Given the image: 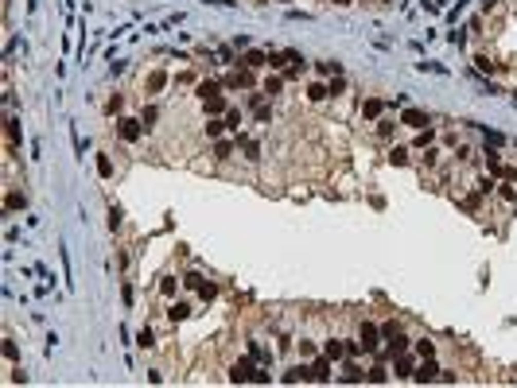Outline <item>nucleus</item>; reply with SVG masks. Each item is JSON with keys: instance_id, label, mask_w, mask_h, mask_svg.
<instances>
[{"instance_id": "nucleus-1", "label": "nucleus", "mask_w": 517, "mask_h": 388, "mask_svg": "<svg viewBox=\"0 0 517 388\" xmlns=\"http://www.w3.org/2000/svg\"><path fill=\"white\" fill-rule=\"evenodd\" d=\"M253 373H257V361H253V357H237V361L229 365V380H234V384L253 380Z\"/></svg>"}, {"instance_id": "nucleus-2", "label": "nucleus", "mask_w": 517, "mask_h": 388, "mask_svg": "<svg viewBox=\"0 0 517 388\" xmlns=\"http://www.w3.org/2000/svg\"><path fill=\"white\" fill-rule=\"evenodd\" d=\"M377 338H381V326H373V322H362V330H358L362 353H377Z\"/></svg>"}, {"instance_id": "nucleus-3", "label": "nucleus", "mask_w": 517, "mask_h": 388, "mask_svg": "<svg viewBox=\"0 0 517 388\" xmlns=\"http://www.w3.org/2000/svg\"><path fill=\"white\" fill-rule=\"evenodd\" d=\"M117 132H121L124 144H136V140L144 136V121H132V117H124V121L117 124Z\"/></svg>"}, {"instance_id": "nucleus-4", "label": "nucleus", "mask_w": 517, "mask_h": 388, "mask_svg": "<svg viewBox=\"0 0 517 388\" xmlns=\"http://www.w3.org/2000/svg\"><path fill=\"white\" fill-rule=\"evenodd\" d=\"M401 124H408V128H428V113L424 109H401Z\"/></svg>"}, {"instance_id": "nucleus-5", "label": "nucleus", "mask_w": 517, "mask_h": 388, "mask_svg": "<svg viewBox=\"0 0 517 388\" xmlns=\"http://www.w3.org/2000/svg\"><path fill=\"white\" fill-rule=\"evenodd\" d=\"M436 377H439V365L432 361V357H424V365H420L416 373H412V380H416V384H432Z\"/></svg>"}, {"instance_id": "nucleus-6", "label": "nucleus", "mask_w": 517, "mask_h": 388, "mask_svg": "<svg viewBox=\"0 0 517 388\" xmlns=\"http://www.w3.org/2000/svg\"><path fill=\"white\" fill-rule=\"evenodd\" d=\"M226 86H234V89H249L253 86V74H249V66H241V70H234L226 78Z\"/></svg>"}, {"instance_id": "nucleus-7", "label": "nucleus", "mask_w": 517, "mask_h": 388, "mask_svg": "<svg viewBox=\"0 0 517 388\" xmlns=\"http://www.w3.org/2000/svg\"><path fill=\"white\" fill-rule=\"evenodd\" d=\"M323 353L331 361H342V357H346V338H331V342L323 345Z\"/></svg>"}, {"instance_id": "nucleus-8", "label": "nucleus", "mask_w": 517, "mask_h": 388, "mask_svg": "<svg viewBox=\"0 0 517 388\" xmlns=\"http://www.w3.org/2000/svg\"><path fill=\"white\" fill-rule=\"evenodd\" d=\"M311 380H331V357H315V365H311Z\"/></svg>"}, {"instance_id": "nucleus-9", "label": "nucleus", "mask_w": 517, "mask_h": 388, "mask_svg": "<svg viewBox=\"0 0 517 388\" xmlns=\"http://www.w3.org/2000/svg\"><path fill=\"white\" fill-rule=\"evenodd\" d=\"M362 113H366L369 121H377V117L385 113V101H381V97H366V101H362Z\"/></svg>"}, {"instance_id": "nucleus-10", "label": "nucleus", "mask_w": 517, "mask_h": 388, "mask_svg": "<svg viewBox=\"0 0 517 388\" xmlns=\"http://www.w3.org/2000/svg\"><path fill=\"white\" fill-rule=\"evenodd\" d=\"M241 66H249V70H261V66H269V51H249L245 59H241Z\"/></svg>"}, {"instance_id": "nucleus-11", "label": "nucleus", "mask_w": 517, "mask_h": 388, "mask_svg": "<svg viewBox=\"0 0 517 388\" xmlns=\"http://www.w3.org/2000/svg\"><path fill=\"white\" fill-rule=\"evenodd\" d=\"M202 113H210V117H218V113H226V97H222V93H214V97H206V101H202Z\"/></svg>"}, {"instance_id": "nucleus-12", "label": "nucleus", "mask_w": 517, "mask_h": 388, "mask_svg": "<svg viewBox=\"0 0 517 388\" xmlns=\"http://www.w3.org/2000/svg\"><path fill=\"white\" fill-rule=\"evenodd\" d=\"M385 342H389V353H393V357H397V353H404V350H408V338H404L401 330H393V334H389Z\"/></svg>"}, {"instance_id": "nucleus-13", "label": "nucleus", "mask_w": 517, "mask_h": 388, "mask_svg": "<svg viewBox=\"0 0 517 388\" xmlns=\"http://www.w3.org/2000/svg\"><path fill=\"white\" fill-rule=\"evenodd\" d=\"M249 357H253V361H257V365H269V361H272V353H269V350H264V345H261V342H253V345H249Z\"/></svg>"}, {"instance_id": "nucleus-14", "label": "nucleus", "mask_w": 517, "mask_h": 388, "mask_svg": "<svg viewBox=\"0 0 517 388\" xmlns=\"http://www.w3.org/2000/svg\"><path fill=\"white\" fill-rule=\"evenodd\" d=\"M412 373H416L412 369V357L408 353H397V377H412Z\"/></svg>"}, {"instance_id": "nucleus-15", "label": "nucleus", "mask_w": 517, "mask_h": 388, "mask_svg": "<svg viewBox=\"0 0 517 388\" xmlns=\"http://www.w3.org/2000/svg\"><path fill=\"white\" fill-rule=\"evenodd\" d=\"M342 380H346V384H358V380H366V373H362L358 365L350 361V365H346V369H342Z\"/></svg>"}, {"instance_id": "nucleus-16", "label": "nucleus", "mask_w": 517, "mask_h": 388, "mask_svg": "<svg viewBox=\"0 0 517 388\" xmlns=\"http://www.w3.org/2000/svg\"><path fill=\"white\" fill-rule=\"evenodd\" d=\"M187 315H191V303H175V307L167 311V318H171V322H183Z\"/></svg>"}, {"instance_id": "nucleus-17", "label": "nucleus", "mask_w": 517, "mask_h": 388, "mask_svg": "<svg viewBox=\"0 0 517 388\" xmlns=\"http://www.w3.org/2000/svg\"><path fill=\"white\" fill-rule=\"evenodd\" d=\"M486 171H490V175H498V171H502V156H498L494 148H486Z\"/></svg>"}, {"instance_id": "nucleus-18", "label": "nucleus", "mask_w": 517, "mask_h": 388, "mask_svg": "<svg viewBox=\"0 0 517 388\" xmlns=\"http://www.w3.org/2000/svg\"><path fill=\"white\" fill-rule=\"evenodd\" d=\"M234 144H237V140H218L214 156H218V159H229V156H234Z\"/></svg>"}, {"instance_id": "nucleus-19", "label": "nucleus", "mask_w": 517, "mask_h": 388, "mask_svg": "<svg viewBox=\"0 0 517 388\" xmlns=\"http://www.w3.org/2000/svg\"><path fill=\"white\" fill-rule=\"evenodd\" d=\"M284 86V78H264V97H276Z\"/></svg>"}, {"instance_id": "nucleus-20", "label": "nucleus", "mask_w": 517, "mask_h": 388, "mask_svg": "<svg viewBox=\"0 0 517 388\" xmlns=\"http://www.w3.org/2000/svg\"><path fill=\"white\" fill-rule=\"evenodd\" d=\"M237 124H241V109H229V113H226V128L234 136H237Z\"/></svg>"}, {"instance_id": "nucleus-21", "label": "nucleus", "mask_w": 517, "mask_h": 388, "mask_svg": "<svg viewBox=\"0 0 517 388\" xmlns=\"http://www.w3.org/2000/svg\"><path fill=\"white\" fill-rule=\"evenodd\" d=\"M136 345H140V350H152V345H156V334H152V330H140V334H136Z\"/></svg>"}, {"instance_id": "nucleus-22", "label": "nucleus", "mask_w": 517, "mask_h": 388, "mask_svg": "<svg viewBox=\"0 0 517 388\" xmlns=\"http://www.w3.org/2000/svg\"><path fill=\"white\" fill-rule=\"evenodd\" d=\"M97 175H101V179L113 175V163H109V156H97Z\"/></svg>"}, {"instance_id": "nucleus-23", "label": "nucleus", "mask_w": 517, "mask_h": 388, "mask_svg": "<svg viewBox=\"0 0 517 388\" xmlns=\"http://www.w3.org/2000/svg\"><path fill=\"white\" fill-rule=\"evenodd\" d=\"M4 206H8V210H24V194L8 190V198H4Z\"/></svg>"}, {"instance_id": "nucleus-24", "label": "nucleus", "mask_w": 517, "mask_h": 388, "mask_svg": "<svg viewBox=\"0 0 517 388\" xmlns=\"http://www.w3.org/2000/svg\"><path fill=\"white\" fill-rule=\"evenodd\" d=\"M366 380H369V384H385V369H381V365H373V369L366 373Z\"/></svg>"}, {"instance_id": "nucleus-25", "label": "nucleus", "mask_w": 517, "mask_h": 388, "mask_svg": "<svg viewBox=\"0 0 517 388\" xmlns=\"http://www.w3.org/2000/svg\"><path fill=\"white\" fill-rule=\"evenodd\" d=\"M218 93V82H199V97L206 101V97H214Z\"/></svg>"}, {"instance_id": "nucleus-26", "label": "nucleus", "mask_w": 517, "mask_h": 388, "mask_svg": "<svg viewBox=\"0 0 517 388\" xmlns=\"http://www.w3.org/2000/svg\"><path fill=\"white\" fill-rule=\"evenodd\" d=\"M8 140H12V144L24 140V132H20V121H16V117H8Z\"/></svg>"}, {"instance_id": "nucleus-27", "label": "nucleus", "mask_w": 517, "mask_h": 388, "mask_svg": "<svg viewBox=\"0 0 517 388\" xmlns=\"http://www.w3.org/2000/svg\"><path fill=\"white\" fill-rule=\"evenodd\" d=\"M315 70L319 74H342V62H319Z\"/></svg>"}, {"instance_id": "nucleus-28", "label": "nucleus", "mask_w": 517, "mask_h": 388, "mask_svg": "<svg viewBox=\"0 0 517 388\" xmlns=\"http://www.w3.org/2000/svg\"><path fill=\"white\" fill-rule=\"evenodd\" d=\"M226 132V121H206V136H222Z\"/></svg>"}, {"instance_id": "nucleus-29", "label": "nucleus", "mask_w": 517, "mask_h": 388, "mask_svg": "<svg viewBox=\"0 0 517 388\" xmlns=\"http://www.w3.org/2000/svg\"><path fill=\"white\" fill-rule=\"evenodd\" d=\"M482 136H486V144H490V148H498V144H502V132H494V128H486V124H482Z\"/></svg>"}, {"instance_id": "nucleus-30", "label": "nucleus", "mask_w": 517, "mask_h": 388, "mask_svg": "<svg viewBox=\"0 0 517 388\" xmlns=\"http://www.w3.org/2000/svg\"><path fill=\"white\" fill-rule=\"evenodd\" d=\"M307 97H311V101H323V97H327V86H319V82H315V86H307Z\"/></svg>"}, {"instance_id": "nucleus-31", "label": "nucleus", "mask_w": 517, "mask_h": 388, "mask_svg": "<svg viewBox=\"0 0 517 388\" xmlns=\"http://www.w3.org/2000/svg\"><path fill=\"white\" fill-rule=\"evenodd\" d=\"M397 163V167H404V163H408V148H393V156H389Z\"/></svg>"}, {"instance_id": "nucleus-32", "label": "nucleus", "mask_w": 517, "mask_h": 388, "mask_svg": "<svg viewBox=\"0 0 517 388\" xmlns=\"http://www.w3.org/2000/svg\"><path fill=\"white\" fill-rule=\"evenodd\" d=\"M253 117H257V124H269V121H272V109H269V105H257Z\"/></svg>"}, {"instance_id": "nucleus-33", "label": "nucleus", "mask_w": 517, "mask_h": 388, "mask_svg": "<svg viewBox=\"0 0 517 388\" xmlns=\"http://www.w3.org/2000/svg\"><path fill=\"white\" fill-rule=\"evenodd\" d=\"M436 140V132H432V128H420V136H416V148H424V144H432Z\"/></svg>"}, {"instance_id": "nucleus-34", "label": "nucleus", "mask_w": 517, "mask_h": 388, "mask_svg": "<svg viewBox=\"0 0 517 388\" xmlns=\"http://www.w3.org/2000/svg\"><path fill=\"white\" fill-rule=\"evenodd\" d=\"M432 353H436L432 342H416V357H432Z\"/></svg>"}, {"instance_id": "nucleus-35", "label": "nucleus", "mask_w": 517, "mask_h": 388, "mask_svg": "<svg viewBox=\"0 0 517 388\" xmlns=\"http://www.w3.org/2000/svg\"><path fill=\"white\" fill-rule=\"evenodd\" d=\"M269 380H272V373H269V369H264V365H261V369L253 373V384H269Z\"/></svg>"}, {"instance_id": "nucleus-36", "label": "nucleus", "mask_w": 517, "mask_h": 388, "mask_svg": "<svg viewBox=\"0 0 517 388\" xmlns=\"http://www.w3.org/2000/svg\"><path fill=\"white\" fill-rule=\"evenodd\" d=\"M393 128H397V121H377V132L381 136H393Z\"/></svg>"}, {"instance_id": "nucleus-37", "label": "nucleus", "mask_w": 517, "mask_h": 388, "mask_svg": "<svg viewBox=\"0 0 517 388\" xmlns=\"http://www.w3.org/2000/svg\"><path fill=\"white\" fill-rule=\"evenodd\" d=\"M342 89H346V82H342V74H334V82H331V89H327V93L334 97V93H342Z\"/></svg>"}, {"instance_id": "nucleus-38", "label": "nucleus", "mask_w": 517, "mask_h": 388, "mask_svg": "<svg viewBox=\"0 0 517 388\" xmlns=\"http://www.w3.org/2000/svg\"><path fill=\"white\" fill-rule=\"evenodd\" d=\"M164 82H167L164 74H152V78H148V89H152V93H156V89H164Z\"/></svg>"}, {"instance_id": "nucleus-39", "label": "nucleus", "mask_w": 517, "mask_h": 388, "mask_svg": "<svg viewBox=\"0 0 517 388\" xmlns=\"http://www.w3.org/2000/svg\"><path fill=\"white\" fill-rule=\"evenodd\" d=\"M416 70H432V74H443V66H439V62H416Z\"/></svg>"}, {"instance_id": "nucleus-40", "label": "nucleus", "mask_w": 517, "mask_h": 388, "mask_svg": "<svg viewBox=\"0 0 517 388\" xmlns=\"http://www.w3.org/2000/svg\"><path fill=\"white\" fill-rule=\"evenodd\" d=\"M498 175H502V179H506V183H517V167H502V171H498Z\"/></svg>"}, {"instance_id": "nucleus-41", "label": "nucleus", "mask_w": 517, "mask_h": 388, "mask_svg": "<svg viewBox=\"0 0 517 388\" xmlns=\"http://www.w3.org/2000/svg\"><path fill=\"white\" fill-rule=\"evenodd\" d=\"M206 4H222V8H229V4H237V0H206Z\"/></svg>"}, {"instance_id": "nucleus-42", "label": "nucleus", "mask_w": 517, "mask_h": 388, "mask_svg": "<svg viewBox=\"0 0 517 388\" xmlns=\"http://www.w3.org/2000/svg\"><path fill=\"white\" fill-rule=\"evenodd\" d=\"M334 4H342V8H346V4H354V0H334Z\"/></svg>"}, {"instance_id": "nucleus-43", "label": "nucleus", "mask_w": 517, "mask_h": 388, "mask_svg": "<svg viewBox=\"0 0 517 388\" xmlns=\"http://www.w3.org/2000/svg\"><path fill=\"white\" fill-rule=\"evenodd\" d=\"M482 4H486V8H490V4H494V0H482Z\"/></svg>"}, {"instance_id": "nucleus-44", "label": "nucleus", "mask_w": 517, "mask_h": 388, "mask_svg": "<svg viewBox=\"0 0 517 388\" xmlns=\"http://www.w3.org/2000/svg\"><path fill=\"white\" fill-rule=\"evenodd\" d=\"M280 4H288V0H280Z\"/></svg>"}]
</instances>
